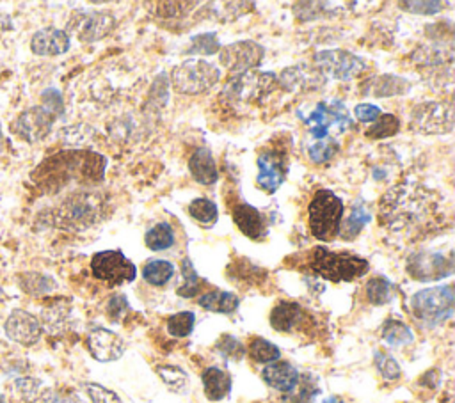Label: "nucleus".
<instances>
[{
  "instance_id": "de8ad7c7",
  "label": "nucleus",
  "mask_w": 455,
  "mask_h": 403,
  "mask_svg": "<svg viewBox=\"0 0 455 403\" xmlns=\"http://www.w3.org/2000/svg\"><path fill=\"white\" fill-rule=\"evenodd\" d=\"M338 147H339L338 142L332 140V138L318 140L315 146H311L307 149V154H309V158L315 163H325V162H329L338 153Z\"/></svg>"
},
{
  "instance_id": "a878e982",
  "label": "nucleus",
  "mask_w": 455,
  "mask_h": 403,
  "mask_svg": "<svg viewBox=\"0 0 455 403\" xmlns=\"http://www.w3.org/2000/svg\"><path fill=\"white\" fill-rule=\"evenodd\" d=\"M411 83L405 78L395 76V75H382L368 80L364 92L377 98H387V96H402L409 91Z\"/></svg>"
},
{
  "instance_id": "4d7b16f0",
  "label": "nucleus",
  "mask_w": 455,
  "mask_h": 403,
  "mask_svg": "<svg viewBox=\"0 0 455 403\" xmlns=\"http://www.w3.org/2000/svg\"><path fill=\"white\" fill-rule=\"evenodd\" d=\"M5 149V138H4V133H2V126H0V154L4 153Z\"/></svg>"
},
{
  "instance_id": "f03ea898",
  "label": "nucleus",
  "mask_w": 455,
  "mask_h": 403,
  "mask_svg": "<svg viewBox=\"0 0 455 403\" xmlns=\"http://www.w3.org/2000/svg\"><path fill=\"white\" fill-rule=\"evenodd\" d=\"M105 172V158L96 153L71 151L50 158L41 163L37 174L41 183L50 190H59L71 181H101Z\"/></svg>"
},
{
  "instance_id": "72a5a7b5",
  "label": "nucleus",
  "mask_w": 455,
  "mask_h": 403,
  "mask_svg": "<svg viewBox=\"0 0 455 403\" xmlns=\"http://www.w3.org/2000/svg\"><path fill=\"white\" fill-rule=\"evenodd\" d=\"M382 339L389 344V346H405L411 344L414 341V334L412 330L400 320L395 318H387L382 325Z\"/></svg>"
},
{
  "instance_id": "3c124183",
  "label": "nucleus",
  "mask_w": 455,
  "mask_h": 403,
  "mask_svg": "<svg viewBox=\"0 0 455 403\" xmlns=\"http://www.w3.org/2000/svg\"><path fill=\"white\" fill-rule=\"evenodd\" d=\"M128 309H130V304L124 295H114L107 302V314L114 321H119L128 312Z\"/></svg>"
},
{
  "instance_id": "412c9836",
  "label": "nucleus",
  "mask_w": 455,
  "mask_h": 403,
  "mask_svg": "<svg viewBox=\"0 0 455 403\" xmlns=\"http://www.w3.org/2000/svg\"><path fill=\"white\" fill-rule=\"evenodd\" d=\"M69 44L68 32L53 27L37 30L30 41V48L36 55H62L69 50Z\"/></svg>"
},
{
  "instance_id": "ea45409f",
  "label": "nucleus",
  "mask_w": 455,
  "mask_h": 403,
  "mask_svg": "<svg viewBox=\"0 0 455 403\" xmlns=\"http://www.w3.org/2000/svg\"><path fill=\"white\" fill-rule=\"evenodd\" d=\"M181 277H183V282L176 289L178 295L183 296V298L196 296L197 291H199V286H201V277L196 272V268H194V265H192V261L188 257L181 259Z\"/></svg>"
},
{
  "instance_id": "f3484780",
  "label": "nucleus",
  "mask_w": 455,
  "mask_h": 403,
  "mask_svg": "<svg viewBox=\"0 0 455 403\" xmlns=\"http://www.w3.org/2000/svg\"><path fill=\"white\" fill-rule=\"evenodd\" d=\"M4 330L11 341L23 346H32L39 341L43 327L34 314L23 309H14L4 323Z\"/></svg>"
},
{
  "instance_id": "c03bdc74",
  "label": "nucleus",
  "mask_w": 455,
  "mask_h": 403,
  "mask_svg": "<svg viewBox=\"0 0 455 403\" xmlns=\"http://www.w3.org/2000/svg\"><path fill=\"white\" fill-rule=\"evenodd\" d=\"M215 350L226 360H240L245 355V346L242 344L240 339H236L231 334H222L215 343Z\"/></svg>"
},
{
  "instance_id": "8fccbe9b",
  "label": "nucleus",
  "mask_w": 455,
  "mask_h": 403,
  "mask_svg": "<svg viewBox=\"0 0 455 403\" xmlns=\"http://www.w3.org/2000/svg\"><path fill=\"white\" fill-rule=\"evenodd\" d=\"M443 2H418V0H412V2H400V7L403 11H409V12H414V14H435L443 9Z\"/></svg>"
},
{
  "instance_id": "473e14b6",
  "label": "nucleus",
  "mask_w": 455,
  "mask_h": 403,
  "mask_svg": "<svg viewBox=\"0 0 455 403\" xmlns=\"http://www.w3.org/2000/svg\"><path fill=\"white\" fill-rule=\"evenodd\" d=\"M174 275V265L167 259H149L142 268V279L151 286H164Z\"/></svg>"
},
{
  "instance_id": "dca6fc26",
  "label": "nucleus",
  "mask_w": 455,
  "mask_h": 403,
  "mask_svg": "<svg viewBox=\"0 0 455 403\" xmlns=\"http://www.w3.org/2000/svg\"><path fill=\"white\" fill-rule=\"evenodd\" d=\"M87 350L92 355V359H96L98 362H112L123 357V353L126 352V341L103 327L92 328L87 334Z\"/></svg>"
},
{
  "instance_id": "e433bc0d",
  "label": "nucleus",
  "mask_w": 455,
  "mask_h": 403,
  "mask_svg": "<svg viewBox=\"0 0 455 403\" xmlns=\"http://www.w3.org/2000/svg\"><path fill=\"white\" fill-rule=\"evenodd\" d=\"M188 215L203 227H212L217 222L219 209L217 204L210 199L197 197L188 204Z\"/></svg>"
},
{
  "instance_id": "5701e85b",
  "label": "nucleus",
  "mask_w": 455,
  "mask_h": 403,
  "mask_svg": "<svg viewBox=\"0 0 455 403\" xmlns=\"http://www.w3.org/2000/svg\"><path fill=\"white\" fill-rule=\"evenodd\" d=\"M302 320H304V309L300 304L293 300H281L279 304H275V307L270 311V316H268L270 327L277 332H291L300 325Z\"/></svg>"
},
{
  "instance_id": "bf43d9fd",
  "label": "nucleus",
  "mask_w": 455,
  "mask_h": 403,
  "mask_svg": "<svg viewBox=\"0 0 455 403\" xmlns=\"http://www.w3.org/2000/svg\"><path fill=\"white\" fill-rule=\"evenodd\" d=\"M0 293H2V289H0Z\"/></svg>"
},
{
  "instance_id": "f257e3e1",
  "label": "nucleus",
  "mask_w": 455,
  "mask_h": 403,
  "mask_svg": "<svg viewBox=\"0 0 455 403\" xmlns=\"http://www.w3.org/2000/svg\"><path fill=\"white\" fill-rule=\"evenodd\" d=\"M108 197L98 190H78L66 195L57 206L43 213L41 218L48 225L66 231L89 229L108 217Z\"/></svg>"
},
{
  "instance_id": "f704fd0d",
  "label": "nucleus",
  "mask_w": 455,
  "mask_h": 403,
  "mask_svg": "<svg viewBox=\"0 0 455 403\" xmlns=\"http://www.w3.org/2000/svg\"><path fill=\"white\" fill-rule=\"evenodd\" d=\"M371 215L368 211L366 206L363 204H357L352 208V211L348 213V217L345 220H341V225H339V234L343 240H354L361 229L370 222Z\"/></svg>"
},
{
  "instance_id": "f8f14e48",
  "label": "nucleus",
  "mask_w": 455,
  "mask_h": 403,
  "mask_svg": "<svg viewBox=\"0 0 455 403\" xmlns=\"http://www.w3.org/2000/svg\"><path fill=\"white\" fill-rule=\"evenodd\" d=\"M263 55L265 50L256 41H236L219 50L220 64L235 75L252 71L254 67H258Z\"/></svg>"
},
{
  "instance_id": "2eb2a0df",
  "label": "nucleus",
  "mask_w": 455,
  "mask_h": 403,
  "mask_svg": "<svg viewBox=\"0 0 455 403\" xmlns=\"http://www.w3.org/2000/svg\"><path fill=\"white\" fill-rule=\"evenodd\" d=\"M258 176L256 183L261 190L274 194L286 178V154L277 149L261 151L256 160Z\"/></svg>"
},
{
  "instance_id": "423d86ee",
  "label": "nucleus",
  "mask_w": 455,
  "mask_h": 403,
  "mask_svg": "<svg viewBox=\"0 0 455 403\" xmlns=\"http://www.w3.org/2000/svg\"><path fill=\"white\" fill-rule=\"evenodd\" d=\"M220 78V71L208 60L188 59L178 64L171 73L174 89L181 94L196 96L210 91Z\"/></svg>"
},
{
  "instance_id": "393cba45",
  "label": "nucleus",
  "mask_w": 455,
  "mask_h": 403,
  "mask_svg": "<svg viewBox=\"0 0 455 403\" xmlns=\"http://www.w3.org/2000/svg\"><path fill=\"white\" fill-rule=\"evenodd\" d=\"M188 170L192 174V178L204 186H210L217 181V165H215V158L212 154L210 149L206 147H199L196 149L190 158H188Z\"/></svg>"
},
{
  "instance_id": "a18cd8bd",
  "label": "nucleus",
  "mask_w": 455,
  "mask_h": 403,
  "mask_svg": "<svg viewBox=\"0 0 455 403\" xmlns=\"http://www.w3.org/2000/svg\"><path fill=\"white\" fill-rule=\"evenodd\" d=\"M373 362H375V367H377V371L380 373V376H382L384 380L393 382V380H398V378H400L402 369H400L398 362L395 360V357H391L389 353H386V352H375Z\"/></svg>"
},
{
  "instance_id": "49530a36",
  "label": "nucleus",
  "mask_w": 455,
  "mask_h": 403,
  "mask_svg": "<svg viewBox=\"0 0 455 403\" xmlns=\"http://www.w3.org/2000/svg\"><path fill=\"white\" fill-rule=\"evenodd\" d=\"M295 9V16L300 20V21H311V20H316L320 16H325L329 11V7H332V4H325V2H299L293 5Z\"/></svg>"
},
{
  "instance_id": "cd10ccee",
  "label": "nucleus",
  "mask_w": 455,
  "mask_h": 403,
  "mask_svg": "<svg viewBox=\"0 0 455 403\" xmlns=\"http://www.w3.org/2000/svg\"><path fill=\"white\" fill-rule=\"evenodd\" d=\"M71 321V309L66 304H53L48 305L41 314V327H44L46 332L59 336L68 330Z\"/></svg>"
},
{
  "instance_id": "37998d69",
  "label": "nucleus",
  "mask_w": 455,
  "mask_h": 403,
  "mask_svg": "<svg viewBox=\"0 0 455 403\" xmlns=\"http://www.w3.org/2000/svg\"><path fill=\"white\" fill-rule=\"evenodd\" d=\"M220 50V41L217 37V34L213 32H204V34H199V36H194L190 39V44L187 48L185 53H190V55H213Z\"/></svg>"
},
{
  "instance_id": "20e7f679",
  "label": "nucleus",
  "mask_w": 455,
  "mask_h": 403,
  "mask_svg": "<svg viewBox=\"0 0 455 403\" xmlns=\"http://www.w3.org/2000/svg\"><path fill=\"white\" fill-rule=\"evenodd\" d=\"M343 211L345 208L341 197L331 190H318L307 206L311 234L322 241H331L336 238L339 234Z\"/></svg>"
},
{
  "instance_id": "6e6552de",
  "label": "nucleus",
  "mask_w": 455,
  "mask_h": 403,
  "mask_svg": "<svg viewBox=\"0 0 455 403\" xmlns=\"http://www.w3.org/2000/svg\"><path fill=\"white\" fill-rule=\"evenodd\" d=\"M411 128L427 133L439 135L448 133L453 128V108L446 101H425L412 108Z\"/></svg>"
},
{
  "instance_id": "4468645a",
  "label": "nucleus",
  "mask_w": 455,
  "mask_h": 403,
  "mask_svg": "<svg viewBox=\"0 0 455 403\" xmlns=\"http://www.w3.org/2000/svg\"><path fill=\"white\" fill-rule=\"evenodd\" d=\"M53 121L55 115L44 107H30L12 121V131L27 142H39L50 133Z\"/></svg>"
},
{
  "instance_id": "09e8293b",
  "label": "nucleus",
  "mask_w": 455,
  "mask_h": 403,
  "mask_svg": "<svg viewBox=\"0 0 455 403\" xmlns=\"http://www.w3.org/2000/svg\"><path fill=\"white\" fill-rule=\"evenodd\" d=\"M84 387L92 403H123V399L114 391L107 389L105 385L87 382Z\"/></svg>"
},
{
  "instance_id": "603ef678",
  "label": "nucleus",
  "mask_w": 455,
  "mask_h": 403,
  "mask_svg": "<svg viewBox=\"0 0 455 403\" xmlns=\"http://www.w3.org/2000/svg\"><path fill=\"white\" fill-rule=\"evenodd\" d=\"M43 103H44V108L48 112H52L55 117L62 114L64 110V103H62V96L57 89H46L43 91Z\"/></svg>"
},
{
  "instance_id": "79ce46f5",
  "label": "nucleus",
  "mask_w": 455,
  "mask_h": 403,
  "mask_svg": "<svg viewBox=\"0 0 455 403\" xmlns=\"http://www.w3.org/2000/svg\"><path fill=\"white\" fill-rule=\"evenodd\" d=\"M196 314L190 311H180L167 318V332L172 337H187L194 330Z\"/></svg>"
},
{
  "instance_id": "2f4dec72",
  "label": "nucleus",
  "mask_w": 455,
  "mask_h": 403,
  "mask_svg": "<svg viewBox=\"0 0 455 403\" xmlns=\"http://www.w3.org/2000/svg\"><path fill=\"white\" fill-rule=\"evenodd\" d=\"M156 375L160 376V380L167 385L169 391L178 392V394H185L188 391V375L185 373V369H181L176 364H158L155 367Z\"/></svg>"
},
{
  "instance_id": "b1692460",
  "label": "nucleus",
  "mask_w": 455,
  "mask_h": 403,
  "mask_svg": "<svg viewBox=\"0 0 455 403\" xmlns=\"http://www.w3.org/2000/svg\"><path fill=\"white\" fill-rule=\"evenodd\" d=\"M203 391L210 401H220L231 392V375L217 366H208L201 373Z\"/></svg>"
},
{
  "instance_id": "bb28decb",
  "label": "nucleus",
  "mask_w": 455,
  "mask_h": 403,
  "mask_svg": "<svg viewBox=\"0 0 455 403\" xmlns=\"http://www.w3.org/2000/svg\"><path fill=\"white\" fill-rule=\"evenodd\" d=\"M197 304L212 312H220V314H231L238 309L240 305V298L231 293V291H220V289H213V291H206L197 298Z\"/></svg>"
},
{
  "instance_id": "6e6d98bb",
  "label": "nucleus",
  "mask_w": 455,
  "mask_h": 403,
  "mask_svg": "<svg viewBox=\"0 0 455 403\" xmlns=\"http://www.w3.org/2000/svg\"><path fill=\"white\" fill-rule=\"evenodd\" d=\"M322 403H343V399L339 396H329L327 399H323Z\"/></svg>"
},
{
  "instance_id": "c756f323",
  "label": "nucleus",
  "mask_w": 455,
  "mask_h": 403,
  "mask_svg": "<svg viewBox=\"0 0 455 403\" xmlns=\"http://www.w3.org/2000/svg\"><path fill=\"white\" fill-rule=\"evenodd\" d=\"M176 236H174V227L169 222H156L153 224L146 234H144V243L148 249L158 252V250H167L174 245Z\"/></svg>"
},
{
  "instance_id": "0eeeda50",
  "label": "nucleus",
  "mask_w": 455,
  "mask_h": 403,
  "mask_svg": "<svg viewBox=\"0 0 455 403\" xmlns=\"http://www.w3.org/2000/svg\"><path fill=\"white\" fill-rule=\"evenodd\" d=\"M277 83L275 75L265 71H245L235 75L224 87L222 94L235 101H256L274 91Z\"/></svg>"
},
{
  "instance_id": "c85d7f7f",
  "label": "nucleus",
  "mask_w": 455,
  "mask_h": 403,
  "mask_svg": "<svg viewBox=\"0 0 455 403\" xmlns=\"http://www.w3.org/2000/svg\"><path fill=\"white\" fill-rule=\"evenodd\" d=\"M18 286L21 291H25L27 295L32 296H41V295H48L52 293L57 284L50 275L39 273V272H25L18 275Z\"/></svg>"
},
{
  "instance_id": "4c0bfd02",
  "label": "nucleus",
  "mask_w": 455,
  "mask_h": 403,
  "mask_svg": "<svg viewBox=\"0 0 455 403\" xmlns=\"http://www.w3.org/2000/svg\"><path fill=\"white\" fill-rule=\"evenodd\" d=\"M245 352L254 362H259V364H270L281 357V350L274 343L263 337H252Z\"/></svg>"
},
{
  "instance_id": "9d476101",
  "label": "nucleus",
  "mask_w": 455,
  "mask_h": 403,
  "mask_svg": "<svg viewBox=\"0 0 455 403\" xmlns=\"http://www.w3.org/2000/svg\"><path fill=\"white\" fill-rule=\"evenodd\" d=\"M91 272L96 279L112 286L132 282L137 275L135 265L121 250H101L91 259Z\"/></svg>"
},
{
  "instance_id": "aec40b11",
  "label": "nucleus",
  "mask_w": 455,
  "mask_h": 403,
  "mask_svg": "<svg viewBox=\"0 0 455 403\" xmlns=\"http://www.w3.org/2000/svg\"><path fill=\"white\" fill-rule=\"evenodd\" d=\"M233 222L240 233L251 240H263L268 233L267 217L247 202H240L233 208Z\"/></svg>"
},
{
  "instance_id": "c9c22d12",
  "label": "nucleus",
  "mask_w": 455,
  "mask_h": 403,
  "mask_svg": "<svg viewBox=\"0 0 455 403\" xmlns=\"http://www.w3.org/2000/svg\"><path fill=\"white\" fill-rule=\"evenodd\" d=\"M366 298L370 304L373 305H384L387 302H391V298L395 296V286L389 279L382 277V275H377V277H371L368 282H366Z\"/></svg>"
},
{
  "instance_id": "5fc2aeb1",
  "label": "nucleus",
  "mask_w": 455,
  "mask_h": 403,
  "mask_svg": "<svg viewBox=\"0 0 455 403\" xmlns=\"http://www.w3.org/2000/svg\"><path fill=\"white\" fill-rule=\"evenodd\" d=\"M82 130H84V126H68V128H64L60 131L62 140L68 142V144H82L85 140Z\"/></svg>"
},
{
  "instance_id": "a19ab883",
  "label": "nucleus",
  "mask_w": 455,
  "mask_h": 403,
  "mask_svg": "<svg viewBox=\"0 0 455 403\" xmlns=\"http://www.w3.org/2000/svg\"><path fill=\"white\" fill-rule=\"evenodd\" d=\"M400 130V121L393 114H380V117L366 130L368 138H387L396 135Z\"/></svg>"
},
{
  "instance_id": "4be33fe9",
  "label": "nucleus",
  "mask_w": 455,
  "mask_h": 403,
  "mask_svg": "<svg viewBox=\"0 0 455 403\" xmlns=\"http://www.w3.org/2000/svg\"><path fill=\"white\" fill-rule=\"evenodd\" d=\"M261 376L268 387L281 392H290L297 385L300 373L293 364L286 360H275L263 367Z\"/></svg>"
},
{
  "instance_id": "6ab92c4d",
  "label": "nucleus",
  "mask_w": 455,
  "mask_h": 403,
  "mask_svg": "<svg viewBox=\"0 0 455 403\" xmlns=\"http://www.w3.org/2000/svg\"><path fill=\"white\" fill-rule=\"evenodd\" d=\"M18 394L27 403H82L75 394H64L46 387L41 380L32 376H21L14 382Z\"/></svg>"
},
{
  "instance_id": "39448f33",
  "label": "nucleus",
  "mask_w": 455,
  "mask_h": 403,
  "mask_svg": "<svg viewBox=\"0 0 455 403\" xmlns=\"http://www.w3.org/2000/svg\"><path fill=\"white\" fill-rule=\"evenodd\" d=\"M453 309L455 293L450 284L421 289L411 298L412 316L428 327H435L450 320L453 316Z\"/></svg>"
},
{
  "instance_id": "7ed1b4c3",
  "label": "nucleus",
  "mask_w": 455,
  "mask_h": 403,
  "mask_svg": "<svg viewBox=\"0 0 455 403\" xmlns=\"http://www.w3.org/2000/svg\"><path fill=\"white\" fill-rule=\"evenodd\" d=\"M307 266L313 273L331 282H348L363 277L370 270V263L352 252H334L325 247H315L309 254Z\"/></svg>"
},
{
  "instance_id": "a211bd4d",
  "label": "nucleus",
  "mask_w": 455,
  "mask_h": 403,
  "mask_svg": "<svg viewBox=\"0 0 455 403\" xmlns=\"http://www.w3.org/2000/svg\"><path fill=\"white\" fill-rule=\"evenodd\" d=\"M325 76L318 71L315 66L307 64H295L281 71L277 82L283 89L290 92H304V91H315L320 89L325 83Z\"/></svg>"
},
{
  "instance_id": "ddd939ff",
  "label": "nucleus",
  "mask_w": 455,
  "mask_h": 403,
  "mask_svg": "<svg viewBox=\"0 0 455 403\" xmlns=\"http://www.w3.org/2000/svg\"><path fill=\"white\" fill-rule=\"evenodd\" d=\"M116 27V18L103 11H82L69 20V30L84 43L103 39Z\"/></svg>"
},
{
  "instance_id": "7c9ffc66",
  "label": "nucleus",
  "mask_w": 455,
  "mask_h": 403,
  "mask_svg": "<svg viewBox=\"0 0 455 403\" xmlns=\"http://www.w3.org/2000/svg\"><path fill=\"white\" fill-rule=\"evenodd\" d=\"M304 122L311 128V135H313L315 138L323 140V138L327 137V131H329L331 124L336 122V121H334V114H332L331 107H329L327 103L320 101V103L313 108V112H311L307 117H304Z\"/></svg>"
},
{
  "instance_id": "864d4df0",
  "label": "nucleus",
  "mask_w": 455,
  "mask_h": 403,
  "mask_svg": "<svg viewBox=\"0 0 455 403\" xmlns=\"http://www.w3.org/2000/svg\"><path fill=\"white\" fill-rule=\"evenodd\" d=\"M354 115L361 122H375L380 117V108L370 103H361L354 108Z\"/></svg>"
},
{
  "instance_id": "58836bf2",
  "label": "nucleus",
  "mask_w": 455,
  "mask_h": 403,
  "mask_svg": "<svg viewBox=\"0 0 455 403\" xmlns=\"http://www.w3.org/2000/svg\"><path fill=\"white\" fill-rule=\"evenodd\" d=\"M318 387L311 376H300L297 385L286 392L284 403H315V398L318 396Z\"/></svg>"
},
{
  "instance_id": "1a4fd4ad",
  "label": "nucleus",
  "mask_w": 455,
  "mask_h": 403,
  "mask_svg": "<svg viewBox=\"0 0 455 403\" xmlns=\"http://www.w3.org/2000/svg\"><path fill=\"white\" fill-rule=\"evenodd\" d=\"M313 62L325 78L343 82L359 76L366 69L364 60L347 50H320L315 53Z\"/></svg>"
},
{
  "instance_id": "13d9d810",
  "label": "nucleus",
  "mask_w": 455,
  "mask_h": 403,
  "mask_svg": "<svg viewBox=\"0 0 455 403\" xmlns=\"http://www.w3.org/2000/svg\"><path fill=\"white\" fill-rule=\"evenodd\" d=\"M0 403H7V401H5V398H4L2 394H0Z\"/></svg>"
},
{
  "instance_id": "9b49d317",
  "label": "nucleus",
  "mask_w": 455,
  "mask_h": 403,
  "mask_svg": "<svg viewBox=\"0 0 455 403\" xmlns=\"http://www.w3.org/2000/svg\"><path fill=\"white\" fill-rule=\"evenodd\" d=\"M407 273L419 282L439 281L450 277L453 273V261L439 252L419 250L407 257Z\"/></svg>"
}]
</instances>
